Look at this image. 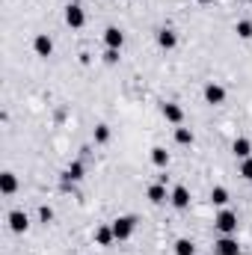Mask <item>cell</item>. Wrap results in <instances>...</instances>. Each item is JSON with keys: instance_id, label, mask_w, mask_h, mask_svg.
<instances>
[{"instance_id": "obj_1", "label": "cell", "mask_w": 252, "mask_h": 255, "mask_svg": "<svg viewBox=\"0 0 252 255\" xmlns=\"http://www.w3.org/2000/svg\"><path fill=\"white\" fill-rule=\"evenodd\" d=\"M214 229H217L220 235H235V232H238V214L229 211V208H220L217 217H214Z\"/></svg>"}, {"instance_id": "obj_2", "label": "cell", "mask_w": 252, "mask_h": 255, "mask_svg": "<svg viewBox=\"0 0 252 255\" xmlns=\"http://www.w3.org/2000/svg\"><path fill=\"white\" fill-rule=\"evenodd\" d=\"M110 226H113V235H116V241H127V238L133 235V229H136V217L122 214V217H116Z\"/></svg>"}, {"instance_id": "obj_3", "label": "cell", "mask_w": 252, "mask_h": 255, "mask_svg": "<svg viewBox=\"0 0 252 255\" xmlns=\"http://www.w3.org/2000/svg\"><path fill=\"white\" fill-rule=\"evenodd\" d=\"M65 24H68L71 30H80V27L86 24V12H83L80 3H68V6H65Z\"/></svg>"}, {"instance_id": "obj_4", "label": "cell", "mask_w": 252, "mask_h": 255, "mask_svg": "<svg viewBox=\"0 0 252 255\" xmlns=\"http://www.w3.org/2000/svg\"><path fill=\"white\" fill-rule=\"evenodd\" d=\"M202 95H205V101H208V104H214V107H217V104H223V101H226V86H223V83L208 80V83H205V89H202Z\"/></svg>"}, {"instance_id": "obj_5", "label": "cell", "mask_w": 252, "mask_h": 255, "mask_svg": "<svg viewBox=\"0 0 252 255\" xmlns=\"http://www.w3.org/2000/svg\"><path fill=\"white\" fill-rule=\"evenodd\" d=\"M214 253L217 255H241V244L235 235H223L217 244H214Z\"/></svg>"}, {"instance_id": "obj_6", "label": "cell", "mask_w": 252, "mask_h": 255, "mask_svg": "<svg viewBox=\"0 0 252 255\" xmlns=\"http://www.w3.org/2000/svg\"><path fill=\"white\" fill-rule=\"evenodd\" d=\"M169 202H172V208H178V211L190 208V190L184 187V184H175L172 193H169Z\"/></svg>"}, {"instance_id": "obj_7", "label": "cell", "mask_w": 252, "mask_h": 255, "mask_svg": "<svg viewBox=\"0 0 252 255\" xmlns=\"http://www.w3.org/2000/svg\"><path fill=\"white\" fill-rule=\"evenodd\" d=\"M160 113H163V119H166L169 125H181V122H184V110H181L175 101H166V104L160 107Z\"/></svg>"}, {"instance_id": "obj_8", "label": "cell", "mask_w": 252, "mask_h": 255, "mask_svg": "<svg viewBox=\"0 0 252 255\" xmlns=\"http://www.w3.org/2000/svg\"><path fill=\"white\" fill-rule=\"evenodd\" d=\"M104 45L113 48V51H122V45H125V33H122L119 27H107V30H104Z\"/></svg>"}, {"instance_id": "obj_9", "label": "cell", "mask_w": 252, "mask_h": 255, "mask_svg": "<svg viewBox=\"0 0 252 255\" xmlns=\"http://www.w3.org/2000/svg\"><path fill=\"white\" fill-rule=\"evenodd\" d=\"M33 51H36L39 57H51V54H54V39H51L48 33H39V36L33 39Z\"/></svg>"}, {"instance_id": "obj_10", "label": "cell", "mask_w": 252, "mask_h": 255, "mask_svg": "<svg viewBox=\"0 0 252 255\" xmlns=\"http://www.w3.org/2000/svg\"><path fill=\"white\" fill-rule=\"evenodd\" d=\"M9 229H12L15 235H24V232L30 229V217H27L24 211H12V214H9Z\"/></svg>"}, {"instance_id": "obj_11", "label": "cell", "mask_w": 252, "mask_h": 255, "mask_svg": "<svg viewBox=\"0 0 252 255\" xmlns=\"http://www.w3.org/2000/svg\"><path fill=\"white\" fill-rule=\"evenodd\" d=\"M157 45H160L163 51H172V48L178 45V36H175V30H169V27L157 30Z\"/></svg>"}, {"instance_id": "obj_12", "label": "cell", "mask_w": 252, "mask_h": 255, "mask_svg": "<svg viewBox=\"0 0 252 255\" xmlns=\"http://www.w3.org/2000/svg\"><path fill=\"white\" fill-rule=\"evenodd\" d=\"M232 151H235V157L247 160V157H252V142L247 139V136H238V139L232 142Z\"/></svg>"}, {"instance_id": "obj_13", "label": "cell", "mask_w": 252, "mask_h": 255, "mask_svg": "<svg viewBox=\"0 0 252 255\" xmlns=\"http://www.w3.org/2000/svg\"><path fill=\"white\" fill-rule=\"evenodd\" d=\"M15 190H18V178H15V172L6 169V172L0 175V193H3V196H12Z\"/></svg>"}, {"instance_id": "obj_14", "label": "cell", "mask_w": 252, "mask_h": 255, "mask_svg": "<svg viewBox=\"0 0 252 255\" xmlns=\"http://www.w3.org/2000/svg\"><path fill=\"white\" fill-rule=\"evenodd\" d=\"M148 157H151V163H154L157 169H166V166H169V151H166L163 145H154Z\"/></svg>"}, {"instance_id": "obj_15", "label": "cell", "mask_w": 252, "mask_h": 255, "mask_svg": "<svg viewBox=\"0 0 252 255\" xmlns=\"http://www.w3.org/2000/svg\"><path fill=\"white\" fill-rule=\"evenodd\" d=\"M113 241H116L113 226H98V229H95V244H98V247H110Z\"/></svg>"}, {"instance_id": "obj_16", "label": "cell", "mask_w": 252, "mask_h": 255, "mask_svg": "<svg viewBox=\"0 0 252 255\" xmlns=\"http://www.w3.org/2000/svg\"><path fill=\"white\" fill-rule=\"evenodd\" d=\"M145 196H148V202H151V205H163V202L169 199V196H166V187H163L160 181H157V184H151V187L145 190Z\"/></svg>"}, {"instance_id": "obj_17", "label": "cell", "mask_w": 252, "mask_h": 255, "mask_svg": "<svg viewBox=\"0 0 252 255\" xmlns=\"http://www.w3.org/2000/svg\"><path fill=\"white\" fill-rule=\"evenodd\" d=\"M80 178H83V163L80 160H71L68 169H65V175H63V181H80Z\"/></svg>"}, {"instance_id": "obj_18", "label": "cell", "mask_w": 252, "mask_h": 255, "mask_svg": "<svg viewBox=\"0 0 252 255\" xmlns=\"http://www.w3.org/2000/svg\"><path fill=\"white\" fill-rule=\"evenodd\" d=\"M211 202H214V205H217V208H226V205H229V190H226V187H220V184H217V187H214V190H211Z\"/></svg>"}, {"instance_id": "obj_19", "label": "cell", "mask_w": 252, "mask_h": 255, "mask_svg": "<svg viewBox=\"0 0 252 255\" xmlns=\"http://www.w3.org/2000/svg\"><path fill=\"white\" fill-rule=\"evenodd\" d=\"M196 253V244L190 238H178L175 241V255H193Z\"/></svg>"}, {"instance_id": "obj_20", "label": "cell", "mask_w": 252, "mask_h": 255, "mask_svg": "<svg viewBox=\"0 0 252 255\" xmlns=\"http://www.w3.org/2000/svg\"><path fill=\"white\" fill-rule=\"evenodd\" d=\"M193 139H196V136H193L190 128H175V142H178V145H193Z\"/></svg>"}, {"instance_id": "obj_21", "label": "cell", "mask_w": 252, "mask_h": 255, "mask_svg": "<svg viewBox=\"0 0 252 255\" xmlns=\"http://www.w3.org/2000/svg\"><path fill=\"white\" fill-rule=\"evenodd\" d=\"M235 33H238L241 39H252V21H247V18H241V21L235 24Z\"/></svg>"}, {"instance_id": "obj_22", "label": "cell", "mask_w": 252, "mask_h": 255, "mask_svg": "<svg viewBox=\"0 0 252 255\" xmlns=\"http://www.w3.org/2000/svg\"><path fill=\"white\" fill-rule=\"evenodd\" d=\"M95 142L98 145H104V142H110V125H95Z\"/></svg>"}, {"instance_id": "obj_23", "label": "cell", "mask_w": 252, "mask_h": 255, "mask_svg": "<svg viewBox=\"0 0 252 255\" xmlns=\"http://www.w3.org/2000/svg\"><path fill=\"white\" fill-rule=\"evenodd\" d=\"M39 220H42V223H51V220H54V208H51V205H42V208H39Z\"/></svg>"}, {"instance_id": "obj_24", "label": "cell", "mask_w": 252, "mask_h": 255, "mask_svg": "<svg viewBox=\"0 0 252 255\" xmlns=\"http://www.w3.org/2000/svg\"><path fill=\"white\" fill-rule=\"evenodd\" d=\"M241 175H244L247 181H252V157H247V160L241 163Z\"/></svg>"}, {"instance_id": "obj_25", "label": "cell", "mask_w": 252, "mask_h": 255, "mask_svg": "<svg viewBox=\"0 0 252 255\" xmlns=\"http://www.w3.org/2000/svg\"><path fill=\"white\" fill-rule=\"evenodd\" d=\"M104 63H107V65H116V63H119V51L107 48V51H104Z\"/></svg>"}, {"instance_id": "obj_26", "label": "cell", "mask_w": 252, "mask_h": 255, "mask_svg": "<svg viewBox=\"0 0 252 255\" xmlns=\"http://www.w3.org/2000/svg\"><path fill=\"white\" fill-rule=\"evenodd\" d=\"M196 3H208V0H196Z\"/></svg>"}, {"instance_id": "obj_27", "label": "cell", "mask_w": 252, "mask_h": 255, "mask_svg": "<svg viewBox=\"0 0 252 255\" xmlns=\"http://www.w3.org/2000/svg\"><path fill=\"white\" fill-rule=\"evenodd\" d=\"M247 3H252V0H247Z\"/></svg>"}]
</instances>
